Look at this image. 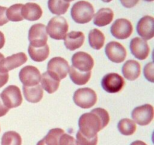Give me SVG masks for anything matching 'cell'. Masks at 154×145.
I'll return each instance as SVG.
<instances>
[{
	"instance_id": "1",
	"label": "cell",
	"mask_w": 154,
	"mask_h": 145,
	"mask_svg": "<svg viewBox=\"0 0 154 145\" xmlns=\"http://www.w3.org/2000/svg\"><path fill=\"white\" fill-rule=\"evenodd\" d=\"M110 116L108 111L103 108H96L90 113L81 115L78 121L79 131L85 137L91 138L108 125Z\"/></svg>"
},
{
	"instance_id": "2",
	"label": "cell",
	"mask_w": 154,
	"mask_h": 145,
	"mask_svg": "<svg viewBox=\"0 0 154 145\" xmlns=\"http://www.w3.org/2000/svg\"><path fill=\"white\" fill-rule=\"evenodd\" d=\"M94 8L91 3L79 1L75 3L71 9V16L77 24H87L93 18Z\"/></svg>"
},
{
	"instance_id": "3",
	"label": "cell",
	"mask_w": 154,
	"mask_h": 145,
	"mask_svg": "<svg viewBox=\"0 0 154 145\" xmlns=\"http://www.w3.org/2000/svg\"><path fill=\"white\" fill-rule=\"evenodd\" d=\"M47 33L55 40H63L69 30V24L66 18L56 16L51 18L47 26Z\"/></svg>"
},
{
	"instance_id": "4",
	"label": "cell",
	"mask_w": 154,
	"mask_h": 145,
	"mask_svg": "<svg viewBox=\"0 0 154 145\" xmlns=\"http://www.w3.org/2000/svg\"><path fill=\"white\" fill-rule=\"evenodd\" d=\"M73 100L77 106L82 109H89L93 107L97 101V95L96 92L90 88L78 89L75 92Z\"/></svg>"
},
{
	"instance_id": "5",
	"label": "cell",
	"mask_w": 154,
	"mask_h": 145,
	"mask_svg": "<svg viewBox=\"0 0 154 145\" xmlns=\"http://www.w3.org/2000/svg\"><path fill=\"white\" fill-rule=\"evenodd\" d=\"M3 104L10 110L21 105L23 97L20 89L16 85H9L2 91L0 95Z\"/></svg>"
},
{
	"instance_id": "6",
	"label": "cell",
	"mask_w": 154,
	"mask_h": 145,
	"mask_svg": "<svg viewBox=\"0 0 154 145\" xmlns=\"http://www.w3.org/2000/svg\"><path fill=\"white\" fill-rule=\"evenodd\" d=\"M28 39L29 45L35 48L43 47L47 45L48 33L46 27L42 24H35L30 27L29 30Z\"/></svg>"
},
{
	"instance_id": "7",
	"label": "cell",
	"mask_w": 154,
	"mask_h": 145,
	"mask_svg": "<svg viewBox=\"0 0 154 145\" xmlns=\"http://www.w3.org/2000/svg\"><path fill=\"white\" fill-rule=\"evenodd\" d=\"M47 68V72L59 80H62L67 76L69 70V65L66 59L61 57H55L49 60Z\"/></svg>"
},
{
	"instance_id": "8",
	"label": "cell",
	"mask_w": 154,
	"mask_h": 145,
	"mask_svg": "<svg viewBox=\"0 0 154 145\" xmlns=\"http://www.w3.org/2000/svg\"><path fill=\"white\" fill-rule=\"evenodd\" d=\"M125 85L124 79L115 72L108 73L102 78V86L108 93H117Z\"/></svg>"
},
{
	"instance_id": "9",
	"label": "cell",
	"mask_w": 154,
	"mask_h": 145,
	"mask_svg": "<svg viewBox=\"0 0 154 145\" xmlns=\"http://www.w3.org/2000/svg\"><path fill=\"white\" fill-rule=\"evenodd\" d=\"M154 110L151 104H144L135 107L132 113L133 121L140 125H147L153 119Z\"/></svg>"
},
{
	"instance_id": "10",
	"label": "cell",
	"mask_w": 154,
	"mask_h": 145,
	"mask_svg": "<svg viewBox=\"0 0 154 145\" xmlns=\"http://www.w3.org/2000/svg\"><path fill=\"white\" fill-rule=\"evenodd\" d=\"M133 32V27L130 21L125 18H120L114 21L111 27V33L118 39H128Z\"/></svg>"
},
{
	"instance_id": "11",
	"label": "cell",
	"mask_w": 154,
	"mask_h": 145,
	"mask_svg": "<svg viewBox=\"0 0 154 145\" xmlns=\"http://www.w3.org/2000/svg\"><path fill=\"white\" fill-rule=\"evenodd\" d=\"M40 71L35 66H26L23 67L19 72V78L24 86H34L41 81Z\"/></svg>"
},
{
	"instance_id": "12",
	"label": "cell",
	"mask_w": 154,
	"mask_h": 145,
	"mask_svg": "<svg viewBox=\"0 0 154 145\" xmlns=\"http://www.w3.org/2000/svg\"><path fill=\"white\" fill-rule=\"evenodd\" d=\"M105 54L111 61L119 63L124 61L127 52L124 46L120 42H111L106 45Z\"/></svg>"
},
{
	"instance_id": "13",
	"label": "cell",
	"mask_w": 154,
	"mask_h": 145,
	"mask_svg": "<svg viewBox=\"0 0 154 145\" xmlns=\"http://www.w3.org/2000/svg\"><path fill=\"white\" fill-rule=\"evenodd\" d=\"M72 66L82 72L91 71L94 66V60L90 54L84 51H78L72 57Z\"/></svg>"
},
{
	"instance_id": "14",
	"label": "cell",
	"mask_w": 154,
	"mask_h": 145,
	"mask_svg": "<svg viewBox=\"0 0 154 145\" xmlns=\"http://www.w3.org/2000/svg\"><path fill=\"white\" fill-rule=\"evenodd\" d=\"M132 54L138 60H145L150 54V47L147 41L140 37H135L131 40L129 45Z\"/></svg>"
},
{
	"instance_id": "15",
	"label": "cell",
	"mask_w": 154,
	"mask_h": 145,
	"mask_svg": "<svg viewBox=\"0 0 154 145\" xmlns=\"http://www.w3.org/2000/svg\"><path fill=\"white\" fill-rule=\"evenodd\" d=\"M137 33L144 40H150L154 36V19L152 16L143 17L136 27Z\"/></svg>"
},
{
	"instance_id": "16",
	"label": "cell",
	"mask_w": 154,
	"mask_h": 145,
	"mask_svg": "<svg viewBox=\"0 0 154 145\" xmlns=\"http://www.w3.org/2000/svg\"><path fill=\"white\" fill-rule=\"evenodd\" d=\"M27 61V57L25 53L19 52L12 54L5 58L0 63V72H8L9 70L22 66Z\"/></svg>"
},
{
	"instance_id": "17",
	"label": "cell",
	"mask_w": 154,
	"mask_h": 145,
	"mask_svg": "<svg viewBox=\"0 0 154 145\" xmlns=\"http://www.w3.org/2000/svg\"><path fill=\"white\" fill-rule=\"evenodd\" d=\"M85 36L82 32L72 31L67 33L64 38V45L70 51L80 48L84 44Z\"/></svg>"
},
{
	"instance_id": "18",
	"label": "cell",
	"mask_w": 154,
	"mask_h": 145,
	"mask_svg": "<svg viewBox=\"0 0 154 145\" xmlns=\"http://www.w3.org/2000/svg\"><path fill=\"white\" fill-rule=\"evenodd\" d=\"M42 9L36 3L28 2L23 5L21 9V14L23 19L29 21H38L42 16Z\"/></svg>"
},
{
	"instance_id": "19",
	"label": "cell",
	"mask_w": 154,
	"mask_h": 145,
	"mask_svg": "<svg viewBox=\"0 0 154 145\" xmlns=\"http://www.w3.org/2000/svg\"><path fill=\"white\" fill-rule=\"evenodd\" d=\"M124 78L130 81H134L141 74V65L135 60H129L124 63L122 68Z\"/></svg>"
},
{
	"instance_id": "20",
	"label": "cell",
	"mask_w": 154,
	"mask_h": 145,
	"mask_svg": "<svg viewBox=\"0 0 154 145\" xmlns=\"http://www.w3.org/2000/svg\"><path fill=\"white\" fill-rule=\"evenodd\" d=\"M23 92L26 100L29 103L39 102L43 98V89L41 85L34 86H24L23 87Z\"/></svg>"
},
{
	"instance_id": "21",
	"label": "cell",
	"mask_w": 154,
	"mask_h": 145,
	"mask_svg": "<svg viewBox=\"0 0 154 145\" xmlns=\"http://www.w3.org/2000/svg\"><path fill=\"white\" fill-rule=\"evenodd\" d=\"M93 18V24L98 27H105L112 22L114 19V12L111 8H103L96 12Z\"/></svg>"
},
{
	"instance_id": "22",
	"label": "cell",
	"mask_w": 154,
	"mask_h": 145,
	"mask_svg": "<svg viewBox=\"0 0 154 145\" xmlns=\"http://www.w3.org/2000/svg\"><path fill=\"white\" fill-rule=\"evenodd\" d=\"M60 80L50 74L48 72H44L41 76L42 89H45L49 94H53L57 92L60 86Z\"/></svg>"
},
{
	"instance_id": "23",
	"label": "cell",
	"mask_w": 154,
	"mask_h": 145,
	"mask_svg": "<svg viewBox=\"0 0 154 145\" xmlns=\"http://www.w3.org/2000/svg\"><path fill=\"white\" fill-rule=\"evenodd\" d=\"M69 73L71 80L78 85H86L91 77V71L82 72L77 69L73 66H69Z\"/></svg>"
},
{
	"instance_id": "24",
	"label": "cell",
	"mask_w": 154,
	"mask_h": 145,
	"mask_svg": "<svg viewBox=\"0 0 154 145\" xmlns=\"http://www.w3.org/2000/svg\"><path fill=\"white\" fill-rule=\"evenodd\" d=\"M28 52L32 60L35 62H42L46 60L49 56L50 48L48 45L39 48H35L29 45Z\"/></svg>"
},
{
	"instance_id": "25",
	"label": "cell",
	"mask_w": 154,
	"mask_h": 145,
	"mask_svg": "<svg viewBox=\"0 0 154 145\" xmlns=\"http://www.w3.org/2000/svg\"><path fill=\"white\" fill-rule=\"evenodd\" d=\"M89 44L93 49L99 50L104 46L105 37L101 30L98 29H93L89 33Z\"/></svg>"
},
{
	"instance_id": "26",
	"label": "cell",
	"mask_w": 154,
	"mask_h": 145,
	"mask_svg": "<svg viewBox=\"0 0 154 145\" xmlns=\"http://www.w3.org/2000/svg\"><path fill=\"white\" fill-rule=\"evenodd\" d=\"M48 5L51 13L60 16L67 12L69 8V2L64 0H48Z\"/></svg>"
},
{
	"instance_id": "27",
	"label": "cell",
	"mask_w": 154,
	"mask_h": 145,
	"mask_svg": "<svg viewBox=\"0 0 154 145\" xmlns=\"http://www.w3.org/2000/svg\"><path fill=\"white\" fill-rule=\"evenodd\" d=\"M118 130L123 135H132L135 132L137 129V126L135 122L133 120L130 119H121L120 122H118Z\"/></svg>"
},
{
	"instance_id": "28",
	"label": "cell",
	"mask_w": 154,
	"mask_h": 145,
	"mask_svg": "<svg viewBox=\"0 0 154 145\" xmlns=\"http://www.w3.org/2000/svg\"><path fill=\"white\" fill-rule=\"evenodd\" d=\"M64 133V130L62 128H53L48 131L43 140L46 145H60V137Z\"/></svg>"
},
{
	"instance_id": "29",
	"label": "cell",
	"mask_w": 154,
	"mask_h": 145,
	"mask_svg": "<svg viewBox=\"0 0 154 145\" xmlns=\"http://www.w3.org/2000/svg\"><path fill=\"white\" fill-rule=\"evenodd\" d=\"M2 145H21L22 138L17 132L14 131L4 133L2 137Z\"/></svg>"
},
{
	"instance_id": "30",
	"label": "cell",
	"mask_w": 154,
	"mask_h": 145,
	"mask_svg": "<svg viewBox=\"0 0 154 145\" xmlns=\"http://www.w3.org/2000/svg\"><path fill=\"white\" fill-rule=\"evenodd\" d=\"M23 4H14L10 6L6 11V17L8 20L13 22H20L23 20L21 14Z\"/></svg>"
},
{
	"instance_id": "31",
	"label": "cell",
	"mask_w": 154,
	"mask_h": 145,
	"mask_svg": "<svg viewBox=\"0 0 154 145\" xmlns=\"http://www.w3.org/2000/svg\"><path fill=\"white\" fill-rule=\"evenodd\" d=\"M77 142L78 145H97L98 143V136L96 135L93 137L89 138L85 137L84 134H81L80 131L77 132L76 134Z\"/></svg>"
},
{
	"instance_id": "32",
	"label": "cell",
	"mask_w": 154,
	"mask_h": 145,
	"mask_svg": "<svg viewBox=\"0 0 154 145\" xmlns=\"http://www.w3.org/2000/svg\"><path fill=\"white\" fill-rule=\"evenodd\" d=\"M144 74L145 78L150 82H154V65L153 62H150L145 65L144 68Z\"/></svg>"
},
{
	"instance_id": "33",
	"label": "cell",
	"mask_w": 154,
	"mask_h": 145,
	"mask_svg": "<svg viewBox=\"0 0 154 145\" xmlns=\"http://www.w3.org/2000/svg\"><path fill=\"white\" fill-rule=\"evenodd\" d=\"M60 145H78L77 140L72 135L64 133L60 139Z\"/></svg>"
},
{
	"instance_id": "34",
	"label": "cell",
	"mask_w": 154,
	"mask_h": 145,
	"mask_svg": "<svg viewBox=\"0 0 154 145\" xmlns=\"http://www.w3.org/2000/svg\"><path fill=\"white\" fill-rule=\"evenodd\" d=\"M6 11H7V8L4 6H0V27L8 22V20L6 17Z\"/></svg>"
},
{
	"instance_id": "35",
	"label": "cell",
	"mask_w": 154,
	"mask_h": 145,
	"mask_svg": "<svg viewBox=\"0 0 154 145\" xmlns=\"http://www.w3.org/2000/svg\"><path fill=\"white\" fill-rule=\"evenodd\" d=\"M120 1L125 8H133L134 6L136 5L139 0H120Z\"/></svg>"
},
{
	"instance_id": "36",
	"label": "cell",
	"mask_w": 154,
	"mask_h": 145,
	"mask_svg": "<svg viewBox=\"0 0 154 145\" xmlns=\"http://www.w3.org/2000/svg\"><path fill=\"white\" fill-rule=\"evenodd\" d=\"M8 111H9V109L4 105L2 101L1 96H0V117L4 116L5 115L7 114V113Z\"/></svg>"
},
{
	"instance_id": "37",
	"label": "cell",
	"mask_w": 154,
	"mask_h": 145,
	"mask_svg": "<svg viewBox=\"0 0 154 145\" xmlns=\"http://www.w3.org/2000/svg\"><path fill=\"white\" fill-rule=\"evenodd\" d=\"M5 43V36L1 31H0V49L4 47Z\"/></svg>"
},
{
	"instance_id": "38",
	"label": "cell",
	"mask_w": 154,
	"mask_h": 145,
	"mask_svg": "<svg viewBox=\"0 0 154 145\" xmlns=\"http://www.w3.org/2000/svg\"><path fill=\"white\" fill-rule=\"evenodd\" d=\"M130 145H147V143H144V141H141V140H135L133 141Z\"/></svg>"
},
{
	"instance_id": "39",
	"label": "cell",
	"mask_w": 154,
	"mask_h": 145,
	"mask_svg": "<svg viewBox=\"0 0 154 145\" xmlns=\"http://www.w3.org/2000/svg\"><path fill=\"white\" fill-rule=\"evenodd\" d=\"M37 145H46V144H45V142H44L43 139H42V140H39V141L38 142Z\"/></svg>"
},
{
	"instance_id": "40",
	"label": "cell",
	"mask_w": 154,
	"mask_h": 145,
	"mask_svg": "<svg viewBox=\"0 0 154 145\" xmlns=\"http://www.w3.org/2000/svg\"><path fill=\"white\" fill-rule=\"evenodd\" d=\"M4 59H5L4 55H3V54H2V53H0V63H1V62L2 61V60H4Z\"/></svg>"
},
{
	"instance_id": "41",
	"label": "cell",
	"mask_w": 154,
	"mask_h": 145,
	"mask_svg": "<svg viewBox=\"0 0 154 145\" xmlns=\"http://www.w3.org/2000/svg\"><path fill=\"white\" fill-rule=\"evenodd\" d=\"M102 1H103L104 2L108 3V2H111V1H112V0H102Z\"/></svg>"
},
{
	"instance_id": "42",
	"label": "cell",
	"mask_w": 154,
	"mask_h": 145,
	"mask_svg": "<svg viewBox=\"0 0 154 145\" xmlns=\"http://www.w3.org/2000/svg\"><path fill=\"white\" fill-rule=\"evenodd\" d=\"M64 1L67 2H72V1H74V0H64Z\"/></svg>"
},
{
	"instance_id": "43",
	"label": "cell",
	"mask_w": 154,
	"mask_h": 145,
	"mask_svg": "<svg viewBox=\"0 0 154 145\" xmlns=\"http://www.w3.org/2000/svg\"><path fill=\"white\" fill-rule=\"evenodd\" d=\"M144 1H146V2H153V0H144Z\"/></svg>"
}]
</instances>
